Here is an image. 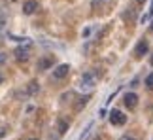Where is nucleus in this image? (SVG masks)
Masks as SVG:
<instances>
[{
	"instance_id": "4be33fe9",
	"label": "nucleus",
	"mask_w": 153,
	"mask_h": 140,
	"mask_svg": "<svg viewBox=\"0 0 153 140\" xmlns=\"http://www.w3.org/2000/svg\"><path fill=\"white\" fill-rule=\"evenodd\" d=\"M128 140H136V138H128Z\"/></svg>"
},
{
	"instance_id": "5701e85b",
	"label": "nucleus",
	"mask_w": 153,
	"mask_h": 140,
	"mask_svg": "<svg viewBox=\"0 0 153 140\" xmlns=\"http://www.w3.org/2000/svg\"><path fill=\"white\" fill-rule=\"evenodd\" d=\"M11 2H15V0H11Z\"/></svg>"
},
{
	"instance_id": "aec40b11",
	"label": "nucleus",
	"mask_w": 153,
	"mask_h": 140,
	"mask_svg": "<svg viewBox=\"0 0 153 140\" xmlns=\"http://www.w3.org/2000/svg\"><path fill=\"white\" fill-rule=\"evenodd\" d=\"M28 140H38V138H28Z\"/></svg>"
},
{
	"instance_id": "dca6fc26",
	"label": "nucleus",
	"mask_w": 153,
	"mask_h": 140,
	"mask_svg": "<svg viewBox=\"0 0 153 140\" xmlns=\"http://www.w3.org/2000/svg\"><path fill=\"white\" fill-rule=\"evenodd\" d=\"M148 15H153V2H151V10H149V13Z\"/></svg>"
},
{
	"instance_id": "f3484780",
	"label": "nucleus",
	"mask_w": 153,
	"mask_h": 140,
	"mask_svg": "<svg viewBox=\"0 0 153 140\" xmlns=\"http://www.w3.org/2000/svg\"><path fill=\"white\" fill-rule=\"evenodd\" d=\"M136 2H138V4H144V2H146V0H136Z\"/></svg>"
},
{
	"instance_id": "4468645a",
	"label": "nucleus",
	"mask_w": 153,
	"mask_h": 140,
	"mask_svg": "<svg viewBox=\"0 0 153 140\" xmlns=\"http://www.w3.org/2000/svg\"><path fill=\"white\" fill-rule=\"evenodd\" d=\"M4 25H6V19H4L2 15H0V31H2V28H4Z\"/></svg>"
},
{
	"instance_id": "423d86ee",
	"label": "nucleus",
	"mask_w": 153,
	"mask_h": 140,
	"mask_svg": "<svg viewBox=\"0 0 153 140\" xmlns=\"http://www.w3.org/2000/svg\"><path fill=\"white\" fill-rule=\"evenodd\" d=\"M148 49H149V44H148V40H140L138 45H136V49H134V55L138 57H144L146 53H148Z\"/></svg>"
},
{
	"instance_id": "1a4fd4ad",
	"label": "nucleus",
	"mask_w": 153,
	"mask_h": 140,
	"mask_svg": "<svg viewBox=\"0 0 153 140\" xmlns=\"http://www.w3.org/2000/svg\"><path fill=\"white\" fill-rule=\"evenodd\" d=\"M40 91V83H38V81H30V83H28L27 85V93H28V95H36V93Z\"/></svg>"
},
{
	"instance_id": "0eeeda50",
	"label": "nucleus",
	"mask_w": 153,
	"mask_h": 140,
	"mask_svg": "<svg viewBox=\"0 0 153 140\" xmlns=\"http://www.w3.org/2000/svg\"><path fill=\"white\" fill-rule=\"evenodd\" d=\"M36 10H38V2H36V0H27V2L23 4V13H25V15H32Z\"/></svg>"
},
{
	"instance_id": "9b49d317",
	"label": "nucleus",
	"mask_w": 153,
	"mask_h": 140,
	"mask_svg": "<svg viewBox=\"0 0 153 140\" xmlns=\"http://www.w3.org/2000/svg\"><path fill=\"white\" fill-rule=\"evenodd\" d=\"M89 98H91V95H85V97H81L79 101H78V104H76V110H78V112H81V110H83V108L87 106Z\"/></svg>"
},
{
	"instance_id": "412c9836",
	"label": "nucleus",
	"mask_w": 153,
	"mask_h": 140,
	"mask_svg": "<svg viewBox=\"0 0 153 140\" xmlns=\"http://www.w3.org/2000/svg\"><path fill=\"white\" fill-rule=\"evenodd\" d=\"M151 65H153V57H151Z\"/></svg>"
},
{
	"instance_id": "6ab92c4d",
	"label": "nucleus",
	"mask_w": 153,
	"mask_h": 140,
	"mask_svg": "<svg viewBox=\"0 0 153 140\" xmlns=\"http://www.w3.org/2000/svg\"><path fill=\"white\" fill-rule=\"evenodd\" d=\"M149 28H151V31H153V21H151V27H149Z\"/></svg>"
},
{
	"instance_id": "20e7f679",
	"label": "nucleus",
	"mask_w": 153,
	"mask_h": 140,
	"mask_svg": "<svg viewBox=\"0 0 153 140\" xmlns=\"http://www.w3.org/2000/svg\"><path fill=\"white\" fill-rule=\"evenodd\" d=\"M70 72V66L68 65H59L55 70H53V78L55 80H62V78H66Z\"/></svg>"
},
{
	"instance_id": "2eb2a0df",
	"label": "nucleus",
	"mask_w": 153,
	"mask_h": 140,
	"mask_svg": "<svg viewBox=\"0 0 153 140\" xmlns=\"http://www.w3.org/2000/svg\"><path fill=\"white\" fill-rule=\"evenodd\" d=\"M4 135H6V129H2V127H0V138H2Z\"/></svg>"
},
{
	"instance_id": "f03ea898",
	"label": "nucleus",
	"mask_w": 153,
	"mask_h": 140,
	"mask_svg": "<svg viewBox=\"0 0 153 140\" xmlns=\"http://www.w3.org/2000/svg\"><path fill=\"white\" fill-rule=\"evenodd\" d=\"M95 83H97V74H95V72H85L83 76H81V87L91 89Z\"/></svg>"
},
{
	"instance_id": "f257e3e1",
	"label": "nucleus",
	"mask_w": 153,
	"mask_h": 140,
	"mask_svg": "<svg viewBox=\"0 0 153 140\" xmlns=\"http://www.w3.org/2000/svg\"><path fill=\"white\" fill-rule=\"evenodd\" d=\"M110 123L111 125H125L127 123V115L119 112V110H111L110 112Z\"/></svg>"
},
{
	"instance_id": "a211bd4d",
	"label": "nucleus",
	"mask_w": 153,
	"mask_h": 140,
	"mask_svg": "<svg viewBox=\"0 0 153 140\" xmlns=\"http://www.w3.org/2000/svg\"><path fill=\"white\" fill-rule=\"evenodd\" d=\"M2 80H4V78H2V74H0V83H2Z\"/></svg>"
},
{
	"instance_id": "39448f33",
	"label": "nucleus",
	"mask_w": 153,
	"mask_h": 140,
	"mask_svg": "<svg viewBox=\"0 0 153 140\" xmlns=\"http://www.w3.org/2000/svg\"><path fill=\"white\" fill-rule=\"evenodd\" d=\"M15 59L17 61H28V57H30V48H15Z\"/></svg>"
},
{
	"instance_id": "ddd939ff",
	"label": "nucleus",
	"mask_w": 153,
	"mask_h": 140,
	"mask_svg": "<svg viewBox=\"0 0 153 140\" xmlns=\"http://www.w3.org/2000/svg\"><path fill=\"white\" fill-rule=\"evenodd\" d=\"M6 61H8V55H6V53H0V65H4Z\"/></svg>"
},
{
	"instance_id": "6e6552de",
	"label": "nucleus",
	"mask_w": 153,
	"mask_h": 140,
	"mask_svg": "<svg viewBox=\"0 0 153 140\" xmlns=\"http://www.w3.org/2000/svg\"><path fill=\"white\" fill-rule=\"evenodd\" d=\"M49 66H53V57L51 55L49 57H42V59L38 61V65H36L38 70H48Z\"/></svg>"
},
{
	"instance_id": "7ed1b4c3",
	"label": "nucleus",
	"mask_w": 153,
	"mask_h": 140,
	"mask_svg": "<svg viewBox=\"0 0 153 140\" xmlns=\"http://www.w3.org/2000/svg\"><path fill=\"white\" fill-rule=\"evenodd\" d=\"M123 102H125V106L127 108H136V104H138V95L136 93H125V97H123Z\"/></svg>"
},
{
	"instance_id": "9d476101",
	"label": "nucleus",
	"mask_w": 153,
	"mask_h": 140,
	"mask_svg": "<svg viewBox=\"0 0 153 140\" xmlns=\"http://www.w3.org/2000/svg\"><path fill=\"white\" fill-rule=\"evenodd\" d=\"M57 131L61 133V135H64V133L68 131V121H64L62 118H59L57 119Z\"/></svg>"
},
{
	"instance_id": "f8f14e48",
	"label": "nucleus",
	"mask_w": 153,
	"mask_h": 140,
	"mask_svg": "<svg viewBox=\"0 0 153 140\" xmlns=\"http://www.w3.org/2000/svg\"><path fill=\"white\" fill-rule=\"evenodd\" d=\"M146 87H148L149 91H153V72L148 76V78H146Z\"/></svg>"
}]
</instances>
